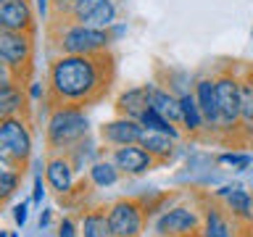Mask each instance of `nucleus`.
<instances>
[{"instance_id": "obj_9", "label": "nucleus", "mask_w": 253, "mask_h": 237, "mask_svg": "<svg viewBox=\"0 0 253 237\" xmlns=\"http://www.w3.org/2000/svg\"><path fill=\"white\" fill-rule=\"evenodd\" d=\"M45 182L53 195L71 198L79 187V171L69 153H47L45 158Z\"/></svg>"}, {"instance_id": "obj_14", "label": "nucleus", "mask_w": 253, "mask_h": 237, "mask_svg": "<svg viewBox=\"0 0 253 237\" xmlns=\"http://www.w3.org/2000/svg\"><path fill=\"white\" fill-rule=\"evenodd\" d=\"M0 29L29 32L37 29V8L29 0H0Z\"/></svg>"}, {"instance_id": "obj_8", "label": "nucleus", "mask_w": 253, "mask_h": 237, "mask_svg": "<svg viewBox=\"0 0 253 237\" xmlns=\"http://www.w3.org/2000/svg\"><path fill=\"white\" fill-rule=\"evenodd\" d=\"M114 237H142L148 227V211L140 198H116L106 205Z\"/></svg>"}, {"instance_id": "obj_29", "label": "nucleus", "mask_w": 253, "mask_h": 237, "mask_svg": "<svg viewBox=\"0 0 253 237\" xmlns=\"http://www.w3.org/2000/svg\"><path fill=\"white\" fill-rule=\"evenodd\" d=\"M27 98H29V103H40V100L47 103V82L29 79V82H27Z\"/></svg>"}, {"instance_id": "obj_26", "label": "nucleus", "mask_w": 253, "mask_h": 237, "mask_svg": "<svg viewBox=\"0 0 253 237\" xmlns=\"http://www.w3.org/2000/svg\"><path fill=\"white\" fill-rule=\"evenodd\" d=\"M158 82H161L164 87H169L174 95H185V92H193L195 77L190 74L187 69L171 66V69H161V79H158Z\"/></svg>"}, {"instance_id": "obj_7", "label": "nucleus", "mask_w": 253, "mask_h": 237, "mask_svg": "<svg viewBox=\"0 0 253 237\" xmlns=\"http://www.w3.org/2000/svg\"><path fill=\"white\" fill-rule=\"evenodd\" d=\"M203 224V205L193 203H166L161 213H156L153 235H169V237H198Z\"/></svg>"}, {"instance_id": "obj_17", "label": "nucleus", "mask_w": 253, "mask_h": 237, "mask_svg": "<svg viewBox=\"0 0 253 237\" xmlns=\"http://www.w3.org/2000/svg\"><path fill=\"white\" fill-rule=\"evenodd\" d=\"M114 108H116L119 116H129V118H137L140 121V116L150 108L148 82L145 84H132V87H126V90H122L114 100Z\"/></svg>"}, {"instance_id": "obj_6", "label": "nucleus", "mask_w": 253, "mask_h": 237, "mask_svg": "<svg viewBox=\"0 0 253 237\" xmlns=\"http://www.w3.org/2000/svg\"><path fill=\"white\" fill-rule=\"evenodd\" d=\"M32 61H35V35L0 29V66L11 71L13 79L27 84L32 79Z\"/></svg>"}, {"instance_id": "obj_30", "label": "nucleus", "mask_w": 253, "mask_h": 237, "mask_svg": "<svg viewBox=\"0 0 253 237\" xmlns=\"http://www.w3.org/2000/svg\"><path fill=\"white\" fill-rule=\"evenodd\" d=\"M55 237H82V232H79V221H74L71 216H63L58 224H55Z\"/></svg>"}, {"instance_id": "obj_16", "label": "nucleus", "mask_w": 253, "mask_h": 237, "mask_svg": "<svg viewBox=\"0 0 253 237\" xmlns=\"http://www.w3.org/2000/svg\"><path fill=\"white\" fill-rule=\"evenodd\" d=\"M195 100L201 106L203 116H206V126H209V137L216 134V126H219V103H216V77L213 74H206V77H198L195 79Z\"/></svg>"}, {"instance_id": "obj_32", "label": "nucleus", "mask_w": 253, "mask_h": 237, "mask_svg": "<svg viewBox=\"0 0 253 237\" xmlns=\"http://www.w3.org/2000/svg\"><path fill=\"white\" fill-rule=\"evenodd\" d=\"M108 35H111V42H119V40H124L126 35H129V24L126 21H116L114 27H108Z\"/></svg>"}, {"instance_id": "obj_3", "label": "nucleus", "mask_w": 253, "mask_h": 237, "mask_svg": "<svg viewBox=\"0 0 253 237\" xmlns=\"http://www.w3.org/2000/svg\"><path fill=\"white\" fill-rule=\"evenodd\" d=\"M90 116L82 106H50L45 118V148L47 153H69L77 142L92 134Z\"/></svg>"}, {"instance_id": "obj_34", "label": "nucleus", "mask_w": 253, "mask_h": 237, "mask_svg": "<svg viewBox=\"0 0 253 237\" xmlns=\"http://www.w3.org/2000/svg\"><path fill=\"white\" fill-rule=\"evenodd\" d=\"M50 3H53V0H35L37 16H40L42 21H50Z\"/></svg>"}, {"instance_id": "obj_24", "label": "nucleus", "mask_w": 253, "mask_h": 237, "mask_svg": "<svg viewBox=\"0 0 253 237\" xmlns=\"http://www.w3.org/2000/svg\"><path fill=\"white\" fill-rule=\"evenodd\" d=\"M124 174L119 171V166L111 161V156L106 153L100 158V161H95L90 169H87V182H90V187L95 190H108V187H116L119 182H122Z\"/></svg>"}, {"instance_id": "obj_38", "label": "nucleus", "mask_w": 253, "mask_h": 237, "mask_svg": "<svg viewBox=\"0 0 253 237\" xmlns=\"http://www.w3.org/2000/svg\"><path fill=\"white\" fill-rule=\"evenodd\" d=\"M251 195H253V190H251Z\"/></svg>"}, {"instance_id": "obj_25", "label": "nucleus", "mask_w": 253, "mask_h": 237, "mask_svg": "<svg viewBox=\"0 0 253 237\" xmlns=\"http://www.w3.org/2000/svg\"><path fill=\"white\" fill-rule=\"evenodd\" d=\"M100 145H103L100 140H95L92 134H87L82 142H77V145L69 150V156H71V161H74V166H77L79 174H87V169H90L95 161H100V158L106 156Z\"/></svg>"}, {"instance_id": "obj_22", "label": "nucleus", "mask_w": 253, "mask_h": 237, "mask_svg": "<svg viewBox=\"0 0 253 237\" xmlns=\"http://www.w3.org/2000/svg\"><path fill=\"white\" fill-rule=\"evenodd\" d=\"M79 232H82V237H114V229H111L106 205L82 208V216H79Z\"/></svg>"}, {"instance_id": "obj_33", "label": "nucleus", "mask_w": 253, "mask_h": 237, "mask_svg": "<svg viewBox=\"0 0 253 237\" xmlns=\"http://www.w3.org/2000/svg\"><path fill=\"white\" fill-rule=\"evenodd\" d=\"M53 208H42V211H40V219H37V229H40V232H47V229H50L53 227Z\"/></svg>"}, {"instance_id": "obj_11", "label": "nucleus", "mask_w": 253, "mask_h": 237, "mask_svg": "<svg viewBox=\"0 0 253 237\" xmlns=\"http://www.w3.org/2000/svg\"><path fill=\"white\" fill-rule=\"evenodd\" d=\"M69 21L95 29H108L119 21V0H77Z\"/></svg>"}, {"instance_id": "obj_19", "label": "nucleus", "mask_w": 253, "mask_h": 237, "mask_svg": "<svg viewBox=\"0 0 253 237\" xmlns=\"http://www.w3.org/2000/svg\"><path fill=\"white\" fill-rule=\"evenodd\" d=\"M179 106H182V132L185 137H201V134H209V126H206V116L201 106L195 100V92H185L179 95Z\"/></svg>"}, {"instance_id": "obj_4", "label": "nucleus", "mask_w": 253, "mask_h": 237, "mask_svg": "<svg viewBox=\"0 0 253 237\" xmlns=\"http://www.w3.org/2000/svg\"><path fill=\"white\" fill-rule=\"evenodd\" d=\"M216 77V103H219V126L213 137L235 140L240 132V108H243V74L232 69L219 71Z\"/></svg>"}, {"instance_id": "obj_12", "label": "nucleus", "mask_w": 253, "mask_h": 237, "mask_svg": "<svg viewBox=\"0 0 253 237\" xmlns=\"http://www.w3.org/2000/svg\"><path fill=\"white\" fill-rule=\"evenodd\" d=\"M203 205V224H201V232H198V237H240V224L232 213H227V208L221 205L219 200H213V198H209V200H201Z\"/></svg>"}, {"instance_id": "obj_27", "label": "nucleus", "mask_w": 253, "mask_h": 237, "mask_svg": "<svg viewBox=\"0 0 253 237\" xmlns=\"http://www.w3.org/2000/svg\"><path fill=\"white\" fill-rule=\"evenodd\" d=\"M216 163L224 166V169L243 174L253 166V153H245V150H224V153L216 156Z\"/></svg>"}, {"instance_id": "obj_21", "label": "nucleus", "mask_w": 253, "mask_h": 237, "mask_svg": "<svg viewBox=\"0 0 253 237\" xmlns=\"http://www.w3.org/2000/svg\"><path fill=\"white\" fill-rule=\"evenodd\" d=\"M213 166H216V156L203 153V150H190V156L185 158V166H182V171H177L174 179L179 185H198L201 177H206Z\"/></svg>"}, {"instance_id": "obj_28", "label": "nucleus", "mask_w": 253, "mask_h": 237, "mask_svg": "<svg viewBox=\"0 0 253 237\" xmlns=\"http://www.w3.org/2000/svg\"><path fill=\"white\" fill-rule=\"evenodd\" d=\"M21 177H24V169H16V166H3L0 169V200H11L13 193L21 187Z\"/></svg>"}, {"instance_id": "obj_31", "label": "nucleus", "mask_w": 253, "mask_h": 237, "mask_svg": "<svg viewBox=\"0 0 253 237\" xmlns=\"http://www.w3.org/2000/svg\"><path fill=\"white\" fill-rule=\"evenodd\" d=\"M29 205H32V200H21V203H16L11 208V219H13V224L19 229H24L27 221H29Z\"/></svg>"}, {"instance_id": "obj_10", "label": "nucleus", "mask_w": 253, "mask_h": 237, "mask_svg": "<svg viewBox=\"0 0 253 237\" xmlns=\"http://www.w3.org/2000/svg\"><path fill=\"white\" fill-rule=\"evenodd\" d=\"M142 134H145V126H142L137 118L119 116V114L98 126V140L103 142L106 150L122 148V145H137L142 140Z\"/></svg>"}, {"instance_id": "obj_15", "label": "nucleus", "mask_w": 253, "mask_h": 237, "mask_svg": "<svg viewBox=\"0 0 253 237\" xmlns=\"http://www.w3.org/2000/svg\"><path fill=\"white\" fill-rule=\"evenodd\" d=\"M27 84L11 77V71L0 66V118L27 114Z\"/></svg>"}, {"instance_id": "obj_23", "label": "nucleus", "mask_w": 253, "mask_h": 237, "mask_svg": "<svg viewBox=\"0 0 253 237\" xmlns=\"http://www.w3.org/2000/svg\"><path fill=\"white\" fill-rule=\"evenodd\" d=\"M237 140H243L245 145H253V69L243 71V108Z\"/></svg>"}, {"instance_id": "obj_37", "label": "nucleus", "mask_w": 253, "mask_h": 237, "mask_svg": "<svg viewBox=\"0 0 253 237\" xmlns=\"http://www.w3.org/2000/svg\"><path fill=\"white\" fill-rule=\"evenodd\" d=\"M251 40H253V27H251Z\"/></svg>"}, {"instance_id": "obj_20", "label": "nucleus", "mask_w": 253, "mask_h": 237, "mask_svg": "<svg viewBox=\"0 0 253 237\" xmlns=\"http://www.w3.org/2000/svg\"><path fill=\"white\" fill-rule=\"evenodd\" d=\"M150 90V108H156L161 116H166L169 121L179 124L182 121V106H179V95H174L169 87H164L161 82H148Z\"/></svg>"}, {"instance_id": "obj_35", "label": "nucleus", "mask_w": 253, "mask_h": 237, "mask_svg": "<svg viewBox=\"0 0 253 237\" xmlns=\"http://www.w3.org/2000/svg\"><path fill=\"white\" fill-rule=\"evenodd\" d=\"M11 237H19V232H11Z\"/></svg>"}, {"instance_id": "obj_18", "label": "nucleus", "mask_w": 253, "mask_h": 237, "mask_svg": "<svg viewBox=\"0 0 253 237\" xmlns=\"http://www.w3.org/2000/svg\"><path fill=\"white\" fill-rule=\"evenodd\" d=\"M219 203L224 205L227 213H232L240 224H245V227L253 224V195H251V190L245 187L243 182H237V185L229 190Z\"/></svg>"}, {"instance_id": "obj_1", "label": "nucleus", "mask_w": 253, "mask_h": 237, "mask_svg": "<svg viewBox=\"0 0 253 237\" xmlns=\"http://www.w3.org/2000/svg\"><path fill=\"white\" fill-rule=\"evenodd\" d=\"M116 79V61L103 55H53L45 71L47 106H95Z\"/></svg>"}, {"instance_id": "obj_13", "label": "nucleus", "mask_w": 253, "mask_h": 237, "mask_svg": "<svg viewBox=\"0 0 253 237\" xmlns=\"http://www.w3.org/2000/svg\"><path fill=\"white\" fill-rule=\"evenodd\" d=\"M111 161L119 166V171L124 177H145L148 171L158 169V161L140 145H122V148H111L108 150Z\"/></svg>"}, {"instance_id": "obj_5", "label": "nucleus", "mask_w": 253, "mask_h": 237, "mask_svg": "<svg viewBox=\"0 0 253 237\" xmlns=\"http://www.w3.org/2000/svg\"><path fill=\"white\" fill-rule=\"evenodd\" d=\"M35 153V137L27 116H3L0 118V163L27 169Z\"/></svg>"}, {"instance_id": "obj_36", "label": "nucleus", "mask_w": 253, "mask_h": 237, "mask_svg": "<svg viewBox=\"0 0 253 237\" xmlns=\"http://www.w3.org/2000/svg\"><path fill=\"white\" fill-rule=\"evenodd\" d=\"M153 237H169V235H153Z\"/></svg>"}, {"instance_id": "obj_2", "label": "nucleus", "mask_w": 253, "mask_h": 237, "mask_svg": "<svg viewBox=\"0 0 253 237\" xmlns=\"http://www.w3.org/2000/svg\"><path fill=\"white\" fill-rule=\"evenodd\" d=\"M47 40L53 55H103L111 53L108 29L84 27L77 21H47Z\"/></svg>"}]
</instances>
